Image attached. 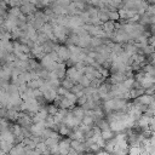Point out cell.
I'll return each instance as SVG.
<instances>
[{
	"mask_svg": "<svg viewBox=\"0 0 155 155\" xmlns=\"http://www.w3.org/2000/svg\"><path fill=\"white\" fill-rule=\"evenodd\" d=\"M28 130L33 137H42V133L45 130V121H41L39 124H31Z\"/></svg>",
	"mask_w": 155,
	"mask_h": 155,
	"instance_id": "1",
	"label": "cell"
},
{
	"mask_svg": "<svg viewBox=\"0 0 155 155\" xmlns=\"http://www.w3.org/2000/svg\"><path fill=\"white\" fill-rule=\"evenodd\" d=\"M70 150V139L69 138H62L58 140V153L59 155H67Z\"/></svg>",
	"mask_w": 155,
	"mask_h": 155,
	"instance_id": "2",
	"label": "cell"
},
{
	"mask_svg": "<svg viewBox=\"0 0 155 155\" xmlns=\"http://www.w3.org/2000/svg\"><path fill=\"white\" fill-rule=\"evenodd\" d=\"M144 74H145V73H144ZM137 82H139V85H140V87H142L143 90H147V88H149V87L154 86L155 79L145 74V75H144V78H142V79H140L139 81H137Z\"/></svg>",
	"mask_w": 155,
	"mask_h": 155,
	"instance_id": "3",
	"label": "cell"
},
{
	"mask_svg": "<svg viewBox=\"0 0 155 155\" xmlns=\"http://www.w3.org/2000/svg\"><path fill=\"white\" fill-rule=\"evenodd\" d=\"M57 54H58V57L62 59L63 63H65V62L70 58V52H69V50H68V47H67L65 45H61V46H59V50L57 51Z\"/></svg>",
	"mask_w": 155,
	"mask_h": 155,
	"instance_id": "4",
	"label": "cell"
},
{
	"mask_svg": "<svg viewBox=\"0 0 155 155\" xmlns=\"http://www.w3.org/2000/svg\"><path fill=\"white\" fill-rule=\"evenodd\" d=\"M0 137H1V140L4 142H7V143H11L15 145V140H16V137L13 136V133L11 132V130H6V131H1L0 132Z\"/></svg>",
	"mask_w": 155,
	"mask_h": 155,
	"instance_id": "5",
	"label": "cell"
},
{
	"mask_svg": "<svg viewBox=\"0 0 155 155\" xmlns=\"http://www.w3.org/2000/svg\"><path fill=\"white\" fill-rule=\"evenodd\" d=\"M10 79H11V68L5 64L0 69V80L1 81H6V82H10Z\"/></svg>",
	"mask_w": 155,
	"mask_h": 155,
	"instance_id": "6",
	"label": "cell"
},
{
	"mask_svg": "<svg viewBox=\"0 0 155 155\" xmlns=\"http://www.w3.org/2000/svg\"><path fill=\"white\" fill-rule=\"evenodd\" d=\"M133 103H138V104H142V105H149L151 102H154V96H147V94H143L136 99L132 101Z\"/></svg>",
	"mask_w": 155,
	"mask_h": 155,
	"instance_id": "7",
	"label": "cell"
},
{
	"mask_svg": "<svg viewBox=\"0 0 155 155\" xmlns=\"http://www.w3.org/2000/svg\"><path fill=\"white\" fill-rule=\"evenodd\" d=\"M25 153V147L23 143H18L12 147V149L8 151L7 155H24Z\"/></svg>",
	"mask_w": 155,
	"mask_h": 155,
	"instance_id": "8",
	"label": "cell"
},
{
	"mask_svg": "<svg viewBox=\"0 0 155 155\" xmlns=\"http://www.w3.org/2000/svg\"><path fill=\"white\" fill-rule=\"evenodd\" d=\"M65 70H67V67L64 63H57V68L54 70L56 75H57V79L59 81H62L64 78H65Z\"/></svg>",
	"mask_w": 155,
	"mask_h": 155,
	"instance_id": "9",
	"label": "cell"
},
{
	"mask_svg": "<svg viewBox=\"0 0 155 155\" xmlns=\"http://www.w3.org/2000/svg\"><path fill=\"white\" fill-rule=\"evenodd\" d=\"M70 111H71V114H73L74 117H78V119H80V120H81V119L84 117V115H85V111L82 110V108H81V107H78V105H75Z\"/></svg>",
	"mask_w": 155,
	"mask_h": 155,
	"instance_id": "10",
	"label": "cell"
},
{
	"mask_svg": "<svg viewBox=\"0 0 155 155\" xmlns=\"http://www.w3.org/2000/svg\"><path fill=\"white\" fill-rule=\"evenodd\" d=\"M70 130L65 126V125H63V124H59V128H58V134L62 137V138H67L69 134H70Z\"/></svg>",
	"mask_w": 155,
	"mask_h": 155,
	"instance_id": "11",
	"label": "cell"
},
{
	"mask_svg": "<svg viewBox=\"0 0 155 155\" xmlns=\"http://www.w3.org/2000/svg\"><path fill=\"white\" fill-rule=\"evenodd\" d=\"M114 136H115V133H114V132H111L110 130H108V131H101V138H102L103 140H105V142H108V140L113 139V138H114Z\"/></svg>",
	"mask_w": 155,
	"mask_h": 155,
	"instance_id": "12",
	"label": "cell"
},
{
	"mask_svg": "<svg viewBox=\"0 0 155 155\" xmlns=\"http://www.w3.org/2000/svg\"><path fill=\"white\" fill-rule=\"evenodd\" d=\"M12 147H13V144L4 142V140H0V151H2L5 154H8V151L12 149Z\"/></svg>",
	"mask_w": 155,
	"mask_h": 155,
	"instance_id": "13",
	"label": "cell"
},
{
	"mask_svg": "<svg viewBox=\"0 0 155 155\" xmlns=\"http://www.w3.org/2000/svg\"><path fill=\"white\" fill-rule=\"evenodd\" d=\"M115 143H116V142H115V139H114V138H113V139H110V140H108V142L105 143V147H104V149H103V150L111 155V154H113V150H114V145H115Z\"/></svg>",
	"mask_w": 155,
	"mask_h": 155,
	"instance_id": "14",
	"label": "cell"
},
{
	"mask_svg": "<svg viewBox=\"0 0 155 155\" xmlns=\"http://www.w3.org/2000/svg\"><path fill=\"white\" fill-rule=\"evenodd\" d=\"M74 86V84L69 80V79H67V78H64L62 81H61V87H63V88H65L67 91H70V88Z\"/></svg>",
	"mask_w": 155,
	"mask_h": 155,
	"instance_id": "15",
	"label": "cell"
},
{
	"mask_svg": "<svg viewBox=\"0 0 155 155\" xmlns=\"http://www.w3.org/2000/svg\"><path fill=\"white\" fill-rule=\"evenodd\" d=\"M58 107H56L54 104H52V103H50V104H46V110H47V114L48 115H54L57 111H58Z\"/></svg>",
	"mask_w": 155,
	"mask_h": 155,
	"instance_id": "16",
	"label": "cell"
},
{
	"mask_svg": "<svg viewBox=\"0 0 155 155\" xmlns=\"http://www.w3.org/2000/svg\"><path fill=\"white\" fill-rule=\"evenodd\" d=\"M7 15L12 16V17H18L21 15V11H19V7H8L7 10Z\"/></svg>",
	"mask_w": 155,
	"mask_h": 155,
	"instance_id": "17",
	"label": "cell"
},
{
	"mask_svg": "<svg viewBox=\"0 0 155 155\" xmlns=\"http://www.w3.org/2000/svg\"><path fill=\"white\" fill-rule=\"evenodd\" d=\"M47 81V84L50 85V87L51 88H58L59 86H61V81L58 80V79H50V80H46Z\"/></svg>",
	"mask_w": 155,
	"mask_h": 155,
	"instance_id": "18",
	"label": "cell"
},
{
	"mask_svg": "<svg viewBox=\"0 0 155 155\" xmlns=\"http://www.w3.org/2000/svg\"><path fill=\"white\" fill-rule=\"evenodd\" d=\"M90 84H91V81L85 75H82L81 79H80V81H79V85H81L84 88H86V87H90Z\"/></svg>",
	"mask_w": 155,
	"mask_h": 155,
	"instance_id": "19",
	"label": "cell"
},
{
	"mask_svg": "<svg viewBox=\"0 0 155 155\" xmlns=\"http://www.w3.org/2000/svg\"><path fill=\"white\" fill-rule=\"evenodd\" d=\"M97 18H98L102 23H105L107 21H109V18H108V12H101V11H98Z\"/></svg>",
	"mask_w": 155,
	"mask_h": 155,
	"instance_id": "20",
	"label": "cell"
},
{
	"mask_svg": "<svg viewBox=\"0 0 155 155\" xmlns=\"http://www.w3.org/2000/svg\"><path fill=\"white\" fill-rule=\"evenodd\" d=\"M44 143H45V145L47 147V149L48 148H51V147H53V145H56L57 143H58V139H52V138H46L45 140H44Z\"/></svg>",
	"mask_w": 155,
	"mask_h": 155,
	"instance_id": "21",
	"label": "cell"
},
{
	"mask_svg": "<svg viewBox=\"0 0 155 155\" xmlns=\"http://www.w3.org/2000/svg\"><path fill=\"white\" fill-rule=\"evenodd\" d=\"M108 18H109V21H111V22H117V21L120 19L117 11H116V12H108Z\"/></svg>",
	"mask_w": 155,
	"mask_h": 155,
	"instance_id": "22",
	"label": "cell"
},
{
	"mask_svg": "<svg viewBox=\"0 0 155 155\" xmlns=\"http://www.w3.org/2000/svg\"><path fill=\"white\" fill-rule=\"evenodd\" d=\"M64 98H67L71 104H76V97H75V94H73V93H70L69 91L65 93V96H64Z\"/></svg>",
	"mask_w": 155,
	"mask_h": 155,
	"instance_id": "23",
	"label": "cell"
},
{
	"mask_svg": "<svg viewBox=\"0 0 155 155\" xmlns=\"http://www.w3.org/2000/svg\"><path fill=\"white\" fill-rule=\"evenodd\" d=\"M84 90V87L81 86V85H79V84H76V85H74L71 88H70V93H73V94H75V93H78V92H80V91H82Z\"/></svg>",
	"mask_w": 155,
	"mask_h": 155,
	"instance_id": "24",
	"label": "cell"
},
{
	"mask_svg": "<svg viewBox=\"0 0 155 155\" xmlns=\"http://www.w3.org/2000/svg\"><path fill=\"white\" fill-rule=\"evenodd\" d=\"M86 96H84V97H80V98H78L76 99V104L75 105H78V107H82L85 103H86Z\"/></svg>",
	"mask_w": 155,
	"mask_h": 155,
	"instance_id": "25",
	"label": "cell"
},
{
	"mask_svg": "<svg viewBox=\"0 0 155 155\" xmlns=\"http://www.w3.org/2000/svg\"><path fill=\"white\" fill-rule=\"evenodd\" d=\"M70 0H64V1H56V4L57 5H59V6H62V7H64V8H67L69 5H70Z\"/></svg>",
	"mask_w": 155,
	"mask_h": 155,
	"instance_id": "26",
	"label": "cell"
},
{
	"mask_svg": "<svg viewBox=\"0 0 155 155\" xmlns=\"http://www.w3.org/2000/svg\"><path fill=\"white\" fill-rule=\"evenodd\" d=\"M33 96H34L35 99H39V98L42 97V92L39 88H35V90H33Z\"/></svg>",
	"mask_w": 155,
	"mask_h": 155,
	"instance_id": "27",
	"label": "cell"
},
{
	"mask_svg": "<svg viewBox=\"0 0 155 155\" xmlns=\"http://www.w3.org/2000/svg\"><path fill=\"white\" fill-rule=\"evenodd\" d=\"M154 91H155V86H151V87L144 90V94H147V96H154Z\"/></svg>",
	"mask_w": 155,
	"mask_h": 155,
	"instance_id": "28",
	"label": "cell"
},
{
	"mask_svg": "<svg viewBox=\"0 0 155 155\" xmlns=\"http://www.w3.org/2000/svg\"><path fill=\"white\" fill-rule=\"evenodd\" d=\"M56 91H57V94H58V96H63V97H64L65 93L68 92L65 88H63V87H61V86H59L58 88H56Z\"/></svg>",
	"mask_w": 155,
	"mask_h": 155,
	"instance_id": "29",
	"label": "cell"
},
{
	"mask_svg": "<svg viewBox=\"0 0 155 155\" xmlns=\"http://www.w3.org/2000/svg\"><path fill=\"white\" fill-rule=\"evenodd\" d=\"M94 155H110V154H108L107 151H104V150L102 149V150H99V151H98L97 154H94Z\"/></svg>",
	"mask_w": 155,
	"mask_h": 155,
	"instance_id": "30",
	"label": "cell"
},
{
	"mask_svg": "<svg viewBox=\"0 0 155 155\" xmlns=\"http://www.w3.org/2000/svg\"><path fill=\"white\" fill-rule=\"evenodd\" d=\"M0 155H7V154H5V153H2V151H0Z\"/></svg>",
	"mask_w": 155,
	"mask_h": 155,
	"instance_id": "31",
	"label": "cell"
},
{
	"mask_svg": "<svg viewBox=\"0 0 155 155\" xmlns=\"http://www.w3.org/2000/svg\"><path fill=\"white\" fill-rule=\"evenodd\" d=\"M80 155H86V153H85V154H80Z\"/></svg>",
	"mask_w": 155,
	"mask_h": 155,
	"instance_id": "32",
	"label": "cell"
},
{
	"mask_svg": "<svg viewBox=\"0 0 155 155\" xmlns=\"http://www.w3.org/2000/svg\"><path fill=\"white\" fill-rule=\"evenodd\" d=\"M0 81H1V80H0Z\"/></svg>",
	"mask_w": 155,
	"mask_h": 155,
	"instance_id": "33",
	"label": "cell"
}]
</instances>
